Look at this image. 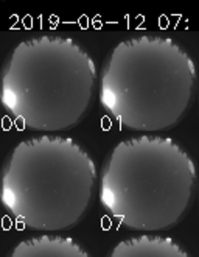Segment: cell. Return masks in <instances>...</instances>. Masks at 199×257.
Listing matches in <instances>:
<instances>
[{
	"label": "cell",
	"instance_id": "cell-1",
	"mask_svg": "<svg viewBox=\"0 0 199 257\" xmlns=\"http://www.w3.org/2000/svg\"><path fill=\"white\" fill-rule=\"evenodd\" d=\"M196 78L190 55L166 36L121 41L101 70L100 103L132 131H163L185 112Z\"/></svg>",
	"mask_w": 199,
	"mask_h": 257
},
{
	"label": "cell",
	"instance_id": "cell-2",
	"mask_svg": "<svg viewBox=\"0 0 199 257\" xmlns=\"http://www.w3.org/2000/svg\"><path fill=\"white\" fill-rule=\"evenodd\" d=\"M97 78L90 55L66 36H36L14 49L2 70L4 108L35 131H64L84 115Z\"/></svg>",
	"mask_w": 199,
	"mask_h": 257
},
{
	"label": "cell",
	"instance_id": "cell-3",
	"mask_svg": "<svg viewBox=\"0 0 199 257\" xmlns=\"http://www.w3.org/2000/svg\"><path fill=\"white\" fill-rule=\"evenodd\" d=\"M196 169L170 138L139 136L120 142L101 170L100 201L134 231H163L185 212Z\"/></svg>",
	"mask_w": 199,
	"mask_h": 257
},
{
	"label": "cell",
	"instance_id": "cell-4",
	"mask_svg": "<svg viewBox=\"0 0 199 257\" xmlns=\"http://www.w3.org/2000/svg\"><path fill=\"white\" fill-rule=\"evenodd\" d=\"M97 178L89 153L70 138L22 141L2 170V203L35 231H61L78 223Z\"/></svg>",
	"mask_w": 199,
	"mask_h": 257
},
{
	"label": "cell",
	"instance_id": "cell-5",
	"mask_svg": "<svg viewBox=\"0 0 199 257\" xmlns=\"http://www.w3.org/2000/svg\"><path fill=\"white\" fill-rule=\"evenodd\" d=\"M8 257H90L73 238L39 235L24 240Z\"/></svg>",
	"mask_w": 199,
	"mask_h": 257
},
{
	"label": "cell",
	"instance_id": "cell-6",
	"mask_svg": "<svg viewBox=\"0 0 199 257\" xmlns=\"http://www.w3.org/2000/svg\"><path fill=\"white\" fill-rule=\"evenodd\" d=\"M109 257H190L173 238L159 235H139L123 240Z\"/></svg>",
	"mask_w": 199,
	"mask_h": 257
}]
</instances>
